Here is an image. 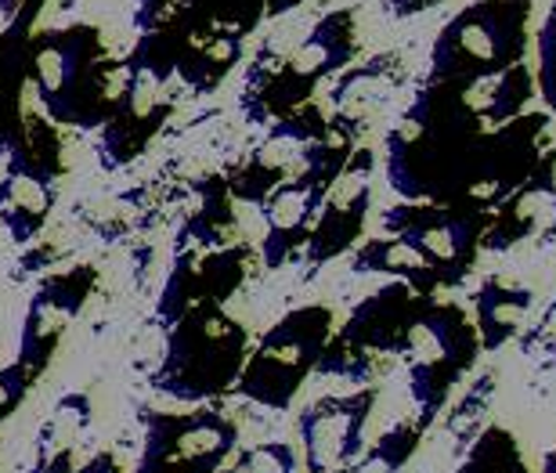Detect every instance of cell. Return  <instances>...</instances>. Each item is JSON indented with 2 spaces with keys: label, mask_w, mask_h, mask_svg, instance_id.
Masks as SVG:
<instances>
[{
  "label": "cell",
  "mask_w": 556,
  "mask_h": 473,
  "mask_svg": "<svg viewBox=\"0 0 556 473\" xmlns=\"http://www.w3.org/2000/svg\"><path fill=\"white\" fill-rule=\"evenodd\" d=\"M239 426L214 405L188 412H144L138 473H217L236 452Z\"/></svg>",
  "instance_id": "7c38bea8"
},
{
  "label": "cell",
  "mask_w": 556,
  "mask_h": 473,
  "mask_svg": "<svg viewBox=\"0 0 556 473\" xmlns=\"http://www.w3.org/2000/svg\"><path fill=\"white\" fill-rule=\"evenodd\" d=\"M394 358L405 361L408 391L419 405V423L427 426L444 409L455 383L481 358L473 318L459 304L438 301V293H416L397 333Z\"/></svg>",
  "instance_id": "277c9868"
},
{
  "label": "cell",
  "mask_w": 556,
  "mask_h": 473,
  "mask_svg": "<svg viewBox=\"0 0 556 473\" xmlns=\"http://www.w3.org/2000/svg\"><path fill=\"white\" fill-rule=\"evenodd\" d=\"M307 0H268V22H278L286 15H293V11L304 8Z\"/></svg>",
  "instance_id": "1f68e13d"
},
{
  "label": "cell",
  "mask_w": 556,
  "mask_h": 473,
  "mask_svg": "<svg viewBox=\"0 0 556 473\" xmlns=\"http://www.w3.org/2000/svg\"><path fill=\"white\" fill-rule=\"evenodd\" d=\"M250 250L247 246H220L214 253H181L163 285V296L155 304V318L163 325H174L185 311L199 304H220L239 290L247 279Z\"/></svg>",
  "instance_id": "ac0fdd59"
},
{
  "label": "cell",
  "mask_w": 556,
  "mask_h": 473,
  "mask_svg": "<svg viewBox=\"0 0 556 473\" xmlns=\"http://www.w3.org/2000/svg\"><path fill=\"white\" fill-rule=\"evenodd\" d=\"M444 0H383V11L391 18H416V15H427V11L441 8Z\"/></svg>",
  "instance_id": "f546056e"
},
{
  "label": "cell",
  "mask_w": 556,
  "mask_h": 473,
  "mask_svg": "<svg viewBox=\"0 0 556 473\" xmlns=\"http://www.w3.org/2000/svg\"><path fill=\"white\" fill-rule=\"evenodd\" d=\"M372 174H376V152L369 145H358L332 178L326 200L318 206V217L311 225V235L304 242L307 274L326 268L329 260L343 257L354 250V242L365 232V217L372 206Z\"/></svg>",
  "instance_id": "5bb4252c"
},
{
  "label": "cell",
  "mask_w": 556,
  "mask_h": 473,
  "mask_svg": "<svg viewBox=\"0 0 556 473\" xmlns=\"http://www.w3.org/2000/svg\"><path fill=\"white\" fill-rule=\"evenodd\" d=\"M492 210L466 203H394L383 210V232L402 235L433 264L441 290H459L470 279L481 235Z\"/></svg>",
  "instance_id": "30bf717a"
},
{
  "label": "cell",
  "mask_w": 556,
  "mask_h": 473,
  "mask_svg": "<svg viewBox=\"0 0 556 473\" xmlns=\"http://www.w3.org/2000/svg\"><path fill=\"white\" fill-rule=\"evenodd\" d=\"M170 329L166 355L152 372V387L174 401L199 405L236 387L250 355V333L220 304H199Z\"/></svg>",
  "instance_id": "5b68a950"
},
{
  "label": "cell",
  "mask_w": 556,
  "mask_h": 473,
  "mask_svg": "<svg viewBox=\"0 0 556 473\" xmlns=\"http://www.w3.org/2000/svg\"><path fill=\"white\" fill-rule=\"evenodd\" d=\"M535 0H473L430 43L422 84H459L528 62Z\"/></svg>",
  "instance_id": "8992f818"
},
{
  "label": "cell",
  "mask_w": 556,
  "mask_h": 473,
  "mask_svg": "<svg viewBox=\"0 0 556 473\" xmlns=\"http://www.w3.org/2000/svg\"><path fill=\"white\" fill-rule=\"evenodd\" d=\"M459 473H528L525 456H520V445L514 442V434L503 431V426H488V431L477 437V445L470 448L466 463Z\"/></svg>",
  "instance_id": "4316f807"
},
{
  "label": "cell",
  "mask_w": 556,
  "mask_h": 473,
  "mask_svg": "<svg viewBox=\"0 0 556 473\" xmlns=\"http://www.w3.org/2000/svg\"><path fill=\"white\" fill-rule=\"evenodd\" d=\"M549 361H553V369H556V336H553V344H549Z\"/></svg>",
  "instance_id": "e575fe53"
},
{
  "label": "cell",
  "mask_w": 556,
  "mask_h": 473,
  "mask_svg": "<svg viewBox=\"0 0 556 473\" xmlns=\"http://www.w3.org/2000/svg\"><path fill=\"white\" fill-rule=\"evenodd\" d=\"M22 4H26V0H0V18H4V22L15 18Z\"/></svg>",
  "instance_id": "d6a6232c"
},
{
  "label": "cell",
  "mask_w": 556,
  "mask_h": 473,
  "mask_svg": "<svg viewBox=\"0 0 556 473\" xmlns=\"http://www.w3.org/2000/svg\"><path fill=\"white\" fill-rule=\"evenodd\" d=\"M546 127V113L484 127L448 84H422L387 135V181L405 203L495 210L535 170Z\"/></svg>",
  "instance_id": "6da1fadb"
},
{
  "label": "cell",
  "mask_w": 556,
  "mask_h": 473,
  "mask_svg": "<svg viewBox=\"0 0 556 473\" xmlns=\"http://www.w3.org/2000/svg\"><path fill=\"white\" fill-rule=\"evenodd\" d=\"M48 0H26L15 18L0 29V152H15L29 141L33 119L40 116L26 108L29 91V37Z\"/></svg>",
  "instance_id": "d6986e66"
},
{
  "label": "cell",
  "mask_w": 556,
  "mask_h": 473,
  "mask_svg": "<svg viewBox=\"0 0 556 473\" xmlns=\"http://www.w3.org/2000/svg\"><path fill=\"white\" fill-rule=\"evenodd\" d=\"M70 473V470H65ZM73 473H119V463L109 452H98L94 459H87V463L80 470H73Z\"/></svg>",
  "instance_id": "4dcf8cb0"
},
{
  "label": "cell",
  "mask_w": 556,
  "mask_h": 473,
  "mask_svg": "<svg viewBox=\"0 0 556 473\" xmlns=\"http://www.w3.org/2000/svg\"><path fill=\"white\" fill-rule=\"evenodd\" d=\"M91 423V401L87 394H65L48 416V423L40 426L37 442V473H51L73 456V448L80 445V437Z\"/></svg>",
  "instance_id": "484cf974"
},
{
  "label": "cell",
  "mask_w": 556,
  "mask_h": 473,
  "mask_svg": "<svg viewBox=\"0 0 556 473\" xmlns=\"http://www.w3.org/2000/svg\"><path fill=\"white\" fill-rule=\"evenodd\" d=\"M98 282V271L91 264H76L70 271H59L51 279L40 282V290L33 293V301L22 318V336H18V358L15 366L37 383V376L51 366L54 350L62 344V333L70 322L84 311L87 296H91Z\"/></svg>",
  "instance_id": "9a60e30c"
},
{
  "label": "cell",
  "mask_w": 556,
  "mask_h": 473,
  "mask_svg": "<svg viewBox=\"0 0 556 473\" xmlns=\"http://www.w3.org/2000/svg\"><path fill=\"white\" fill-rule=\"evenodd\" d=\"M332 336V307L304 304L282 315L278 322L250 347L242 372L236 380V394L253 405L282 412L293 405L300 387L315 372L321 350Z\"/></svg>",
  "instance_id": "ba28073f"
},
{
  "label": "cell",
  "mask_w": 556,
  "mask_h": 473,
  "mask_svg": "<svg viewBox=\"0 0 556 473\" xmlns=\"http://www.w3.org/2000/svg\"><path fill=\"white\" fill-rule=\"evenodd\" d=\"M127 84V62L109 51L102 26L70 22L33 29L29 91L54 127L102 130Z\"/></svg>",
  "instance_id": "7a4b0ae2"
},
{
  "label": "cell",
  "mask_w": 556,
  "mask_h": 473,
  "mask_svg": "<svg viewBox=\"0 0 556 473\" xmlns=\"http://www.w3.org/2000/svg\"><path fill=\"white\" fill-rule=\"evenodd\" d=\"M358 138H362V127L332 116V130L315 145V156H311L307 167L300 170L296 178H289L278 184V189H271L257 203L264 217V242H261L264 268H271V271L282 268V264H289L304 250L311 225H315V217H318V206L326 200L332 178L340 174L351 152L358 149Z\"/></svg>",
  "instance_id": "9c48e42d"
},
{
  "label": "cell",
  "mask_w": 556,
  "mask_h": 473,
  "mask_svg": "<svg viewBox=\"0 0 556 473\" xmlns=\"http://www.w3.org/2000/svg\"><path fill=\"white\" fill-rule=\"evenodd\" d=\"M542 473H556V448L546 456V470H542Z\"/></svg>",
  "instance_id": "836d02e7"
},
{
  "label": "cell",
  "mask_w": 556,
  "mask_h": 473,
  "mask_svg": "<svg viewBox=\"0 0 556 473\" xmlns=\"http://www.w3.org/2000/svg\"><path fill=\"white\" fill-rule=\"evenodd\" d=\"M124 62L127 84L119 91L113 116L98 130V163L105 170L130 167L135 159H141L185 94V84L177 80L163 43L152 33H138L135 48L124 54Z\"/></svg>",
  "instance_id": "52a82bcc"
},
{
  "label": "cell",
  "mask_w": 556,
  "mask_h": 473,
  "mask_svg": "<svg viewBox=\"0 0 556 473\" xmlns=\"http://www.w3.org/2000/svg\"><path fill=\"white\" fill-rule=\"evenodd\" d=\"M535 311V293L509 279H484L473 290V329L481 340V350H503L509 340H517Z\"/></svg>",
  "instance_id": "603a6c76"
},
{
  "label": "cell",
  "mask_w": 556,
  "mask_h": 473,
  "mask_svg": "<svg viewBox=\"0 0 556 473\" xmlns=\"http://www.w3.org/2000/svg\"><path fill=\"white\" fill-rule=\"evenodd\" d=\"M268 22V0H135V29H228L253 37Z\"/></svg>",
  "instance_id": "44dd1931"
},
{
  "label": "cell",
  "mask_w": 556,
  "mask_h": 473,
  "mask_svg": "<svg viewBox=\"0 0 556 473\" xmlns=\"http://www.w3.org/2000/svg\"><path fill=\"white\" fill-rule=\"evenodd\" d=\"M152 37L163 43L177 80L192 94H214L247 59V37L228 29H163Z\"/></svg>",
  "instance_id": "ffe728a7"
},
{
  "label": "cell",
  "mask_w": 556,
  "mask_h": 473,
  "mask_svg": "<svg viewBox=\"0 0 556 473\" xmlns=\"http://www.w3.org/2000/svg\"><path fill=\"white\" fill-rule=\"evenodd\" d=\"M416 290L405 282H387L383 290L354 307L351 318L343 322L340 333L329 336L326 350H321L315 372L318 376H340L365 383L383 369V361L394 358L397 333H402L405 311L413 304Z\"/></svg>",
  "instance_id": "8fae6325"
},
{
  "label": "cell",
  "mask_w": 556,
  "mask_h": 473,
  "mask_svg": "<svg viewBox=\"0 0 556 473\" xmlns=\"http://www.w3.org/2000/svg\"><path fill=\"white\" fill-rule=\"evenodd\" d=\"M358 8H332L268 69H247L239 108L250 124H275L293 108L315 102V91L358 59Z\"/></svg>",
  "instance_id": "3957f363"
},
{
  "label": "cell",
  "mask_w": 556,
  "mask_h": 473,
  "mask_svg": "<svg viewBox=\"0 0 556 473\" xmlns=\"http://www.w3.org/2000/svg\"><path fill=\"white\" fill-rule=\"evenodd\" d=\"M402 84H405V59L397 51H380L365 62H351L348 69L332 76L329 113L365 130V124L391 102Z\"/></svg>",
  "instance_id": "7402d4cb"
},
{
  "label": "cell",
  "mask_w": 556,
  "mask_h": 473,
  "mask_svg": "<svg viewBox=\"0 0 556 473\" xmlns=\"http://www.w3.org/2000/svg\"><path fill=\"white\" fill-rule=\"evenodd\" d=\"M531 76H535V94L546 102L549 113H556V0L549 4L542 26L535 29V65H531Z\"/></svg>",
  "instance_id": "83f0119b"
},
{
  "label": "cell",
  "mask_w": 556,
  "mask_h": 473,
  "mask_svg": "<svg viewBox=\"0 0 556 473\" xmlns=\"http://www.w3.org/2000/svg\"><path fill=\"white\" fill-rule=\"evenodd\" d=\"M520 242H556V152H542L535 170L492 210L481 253H506Z\"/></svg>",
  "instance_id": "e0dca14e"
},
{
  "label": "cell",
  "mask_w": 556,
  "mask_h": 473,
  "mask_svg": "<svg viewBox=\"0 0 556 473\" xmlns=\"http://www.w3.org/2000/svg\"><path fill=\"white\" fill-rule=\"evenodd\" d=\"M448 87L484 127H503L509 119L525 116L531 98H535V76H531L528 62H517L503 73L477 76V80H459Z\"/></svg>",
  "instance_id": "cb8c5ba5"
},
{
  "label": "cell",
  "mask_w": 556,
  "mask_h": 473,
  "mask_svg": "<svg viewBox=\"0 0 556 473\" xmlns=\"http://www.w3.org/2000/svg\"><path fill=\"white\" fill-rule=\"evenodd\" d=\"M225 473H296V452L286 442L253 445Z\"/></svg>",
  "instance_id": "f1b7e54d"
},
{
  "label": "cell",
  "mask_w": 556,
  "mask_h": 473,
  "mask_svg": "<svg viewBox=\"0 0 556 473\" xmlns=\"http://www.w3.org/2000/svg\"><path fill=\"white\" fill-rule=\"evenodd\" d=\"M372 405L376 387H362L354 394L318 398L300 412V442H304L307 473H340L358 459Z\"/></svg>",
  "instance_id": "2e32d148"
},
{
  "label": "cell",
  "mask_w": 556,
  "mask_h": 473,
  "mask_svg": "<svg viewBox=\"0 0 556 473\" xmlns=\"http://www.w3.org/2000/svg\"><path fill=\"white\" fill-rule=\"evenodd\" d=\"M351 271L354 274H391V279L413 285L416 293H438L441 279L433 271V264L402 235H376L362 242L351 253Z\"/></svg>",
  "instance_id": "d4e9b609"
},
{
  "label": "cell",
  "mask_w": 556,
  "mask_h": 473,
  "mask_svg": "<svg viewBox=\"0 0 556 473\" xmlns=\"http://www.w3.org/2000/svg\"><path fill=\"white\" fill-rule=\"evenodd\" d=\"M332 130V116L321 105L307 102L293 108L289 116L268 124V135L261 138V145L250 152L239 167L228 170L225 189L231 200L257 206L271 189L282 181L296 178L315 156V145Z\"/></svg>",
  "instance_id": "4fadbf2b"
}]
</instances>
